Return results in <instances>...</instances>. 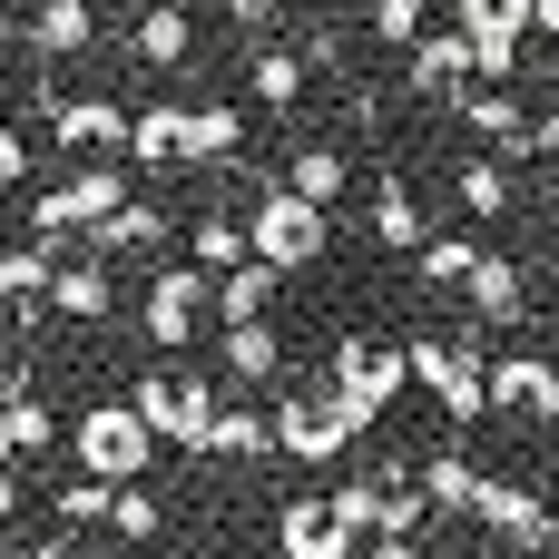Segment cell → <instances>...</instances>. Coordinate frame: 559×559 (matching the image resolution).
<instances>
[{
    "instance_id": "obj_18",
    "label": "cell",
    "mask_w": 559,
    "mask_h": 559,
    "mask_svg": "<svg viewBox=\"0 0 559 559\" xmlns=\"http://www.w3.org/2000/svg\"><path fill=\"white\" fill-rule=\"evenodd\" d=\"M285 187H295L305 206H324V216H334V197L354 187V167H344V147H324V138H305V147L285 157Z\"/></svg>"
},
{
    "instance_id": "obj_36",
    "label": "cell",
    "mask_w": 559,
    "mask_h": 559,
    "mask_svg": "<svg viewBox=\"0 0 559 559\" xmlns=\"http://www.w3.org/2000/svg\"><path fill=\"white\" fill-rule=\"evenodd\" d=\"M108 531H118L128 550H138V540H157V531H167V511H157V491H147V481H128V491H118V511H108Z\"/></svg>"
},
{
    "instance_id": "obj_43",
    "label": "cell",
    "mask_w": 559,
    "mask_h": 559,
    "mask_svg": "<svg viewBox=\"0 0 559 559\" xmlns=\"http://www.w3.org/2000/svg\"><path fill=\"white\" fill-rule=\"evenodd\" d=\"M10 462H20V452H10V413H0V472H10Z\"/></svg>"
},
{
    "instance_id": "obj_31",
    "label": "cell",
    "mask_w": 559,
    "mask_h": 559,
    "mask_svg": "<svg viewBox=\"0 0 559 559\" xmlns=\"http://www.w3.org/2000/svg\"><path fill=\"white\" fill-rule=\"evenodd\" d=\"M324 511H334V531H344V540H373V531H383V481H373V472H354V481H334V501H324Z\"/></svg>"
},
{
    "instance_id": "obj_32",
    "label": "cell",
    "mask_w": 559,
    "mask_h": 559,
    "mask_svg": "<svg viewBox=\"0 0 559 559\" xmlns=\"http://www.w3.org/2000/svg\"><path fill=\"white\" fill-rule=\"evenodd\" d=\"M462 39H531V0H452Z\"/></svg>"
},
{
    "instance_id": "obj_40",
    "label": "cell",
    "mask_w": 559,
    "mask_h": 559,
    "mask_svg": "<svg viewBox=\"0 0 559 559\" xmlns=\"http://www.w3.org/2000/svg\"><path fill=\"white\" fill-rule=\"evenodd\" d=\"M364 559H423L413 540H364Z\"/></svg>"
},
{
    "instance_id": "obj_20",
    "label": "cell",
    "mask_w": 559,
    "mask_h": 559,
    "mask_svg": "<svg viewBox=\"0 0 559 559\" xmlns=\"http://www.w3.org/2000/svg\"><path fill=\"white\" fill-rule=\"evenodd\" d=\"M373 246H393V255H423L432 246V226H423V206H413L403 177H373Z\"/></svg>"
},
{
    "instance_id": "obj_2",
    "label": "cell",
    "mask_w": 559,
    "mask_h": 559,
    "mask_svg": "<svg viewBox=\"0 0 559 559\" xmlns=\"http://www.w3.org/2000/svg\"><path fill=\"white\" fill-rule=\"evenodd\" d=\"M246 246H255V265L295 275V265H314V255L334 246V216H324V206H305L285 177H265V187H255V206H246Z\"/></svg>"
},
{
    "instance_id": "obj_23",
    "label": "cell",
    "mask_w": 559,
    "mask_h": 559,
    "mask_svg": "<svg viewBox=\"0 0 559 559\" xmlns=\"http://www.w3.org/2000/svg\"><path fill=\"white\" fill-rule=\"evenodd\" d=\"M108 305H118V295H108V265H98V255L59 265V285H49V314H59V324H98Z\"/></svg>"
},
{
    "instance_id": "obj_47",
    "label": "cell",
    "mask_w": 559,
    "mask_h": 559,
    "mask_svg": "<svg viewBox=\"0 0 559 559\" xmlns=\"http://www.w3.org/2000/svg\"><path fill=\"white\" fill-rule=\"evenodd\" d=\"M550 59H559V39H550Z\"/></svg>"
},
{
    "instance_id": "obj_4",
    "label": "cell",
    "mask_w": 559,
    "mask_h": 559,
    "mask_svg": "<svg viewBox=\"0 0 559 559\" xmlns=\"http://www.w3.org/2000/svg\"><path fill=\"white\" fill-rule=\"evenodd\" d=\"M403 383H413V354H403V344H373V334H344V344H334V383H324V393L344 403L354 432H373Z\"/></svg>"
},
{
    "instance_id": "obj_30",
    "label": "cell",
    "mask_w": 559,
    "mask_h": 559,
    "mask_svg": "<svg viewBox=\"0 0 559 559\" xmlns=\"http://www.w3.org/2000/svg\"><path fill=\"white\" fill-rule=\"evenodd\" d=\"M481 462H462V452H442V462H423V501L432 511H481Z\"/></svg>"
},
{
    "instance_id": "obj_27",
    "label": "cell",
    "mask_w": 559,
    "mask_h": 559,
    "mask_svg": "<svg viewBox=\"0 0 559 559\" xmlns=\"http://www.w3.org/2000/svg\"><path fill=\"white\" fill-rule=\"evenodd\" d=\"M216 373H226V383H265V373H285V334H275V324H236L226 354H216Z\"/></svg>"
},
{
    "instance_id": "obj_13",
    "label": "cell",
    "mask_w": 559,
    "mask_h": 559,
    "mask_svg": "<svg viewBox=\"0 0 559 559\" xmlns=\"http://www.w3.org/2000/svg\"><path fill=\"white\" fill-rule=\"evenodd\" d=\"M462 305H472V324H521V314H531V275H521L511 255H491V246H481V265H472V285H462Z\"/></svg>"
},
{
    "instance_id": "obj_15",
    "label": "cell",
    "mask_w": 559,
    "mask_h": 559,
    "mask_svg": "<svg viewBox=\"0 0 559 559\" xmlns=\"http://www.w3.org/2000/svg\"><path fill=\"white\" fill-rule=\"evenodd\" d=\"M187 157L236 167V157H246V108H236V98H187Z\"/></svg>"
},
{
    "instance_id": "obj_24",
    "label": "cell",
    "mask_w": 559,
    "mask_h": 559,
    "mask_svg": "<svg viewBox=\"0 0 559 559\" xmlns=\"http://www.w3.org/2000/svg\"><path fill=\"white\" fill-rule=\"evenodd\" d=\"M49 285H59V255L49 246H0V305L49 314Z\"/></svg>"
},
{
    "instance_id": "obj_12",
    "label": "cell",
    "mask_w": 559,
    "mask_h": 559,
    "mask_svg": "<svg viewBox=\"0 0 559 559\" xmlns=\"http://www.w3.org/2000/svg\"><path fill=\"white\" fill-rule=\"evenodd\" d=\"M403 79H413L423 98H452V108H462V98H472V79H481V59H472V39H462V29H432V39L403 59Z\"/></svg>"
},
{
    "instance_id": "obj_21",
    "label": "cell",
    "mask_w": 559,
    "mask_h": 559,
    "mask_svg": "<svg viewBox=\"0 0 559 559\" xmlns=\"http://www.w3.org/2000/svg\"><path fill=\"white\" fill-rule=\"evenodd\" d=\"M187 265L216 285V275H236V265H255V246H246V216H197L187 226Z\"/></svg>"
},
{
    "instance_id": "obj_6",
    "label": "cell",
    "mask_w": 559,
    "mask_h": 559,
    "mask_svg": "<svg viewBox=\"0 0 559 559\" xmlns=\"http://www.w3.org/2000/svg\"><path fill=\"white\" fill-rule=\"evenodd\" d=\"M501 550H550L559 540V511H550V491H531V481H511V472H491L481 481V511H472Z\"/></svg>"
},
{
    "instance_id": "obj_48",
    "label": "cell",
    "mask_w": 559,
    "mask_h": 559,
    "mask_svg": "<svg viewBox=\"0 0 559 559\" xmlns=\"http://www.w3.org/2000/svg\"><path fill=\"white\" fill-rule=\"evenodd\" d=\"M0 10H10V0H0Z\"/></svg>"
},
{
    "instance_id": "obj_17",
    "label": "cell",
    "mask_w": 559,
    "mask_h": 559,
    "mask_svg": "<svg viewBox=\"0 0 559 559\" xmlns=\"http://www.w3.org/2000/svg\"><path fill=\"white\" fill-rule=\"evenodd\" d=\"M88 39H98V0H29V49L79 59Z\"/></svg>"
},
{
    "instance_id": "obj_38",
    "label": "cell",
    "mask_w": 559,
    "mask_h": 559,
    "mask_svg": "<svg viewBox=\"0 0 559 559\" xmlns=\"http://www.w3.org/2000/svg\"><path fill=\"white\" fill-rule=\"evenodd\" d=\"M216 10H226L236 29H275V0H216Z\"/></svg>"
},
{
    "instance_id": "obj_44",
    "label": "cell",
    "mask_w": 559,
    "mask_h": 559,
    "mask_svg": "<svg viewBox=\"0 0 559 559\" xmlns=\"http://www.w3.org/2000/svg\"><path fill=\"white\" fill-rule=\"evenodd\" d=\"M39 559H79V550H69V540H49V550H39Z\"/></svg>"
},
{
    "instance_id": "obj_45",
    "label": "cell",
    "mask_w": 559,
    "mask_h": 559,
    "mask_svg": "<svg viewBox=\"0 0 559 559\" xmlns=\"http://www.w3.org/2000/svg\"><path fill=\"white\" fill-rule=\"evenodd\" d=\"M550 511H559V481H550Z\"/></svg>"
},
{
    "instance_id": "obj_39",
    "label": "cell",
    "mask_w": 559,
    "mask_h": 559,
    "mask_svg": "<svg viewBox=\"0 0 559 559\" xmlns=\"http://www.w3.org/2000/svg\"><path fill=\"white\" fill-rule=\"evenodd\" d=\"M531 147H540V157H559V118H531ZM531 147H521V157H531Z\"/></svg>"
},
{
    "instance_id": "obj_14",
    "label": "cell",
    "mask_w": 559,
    "mask_h": 559,
    "mask_svg": "<svg viewBox=\"0 0 559 559\" xmlns=\"http://www.w3.org/2000/svg\"><path fill=\"white\" fill-rule=\"evenodd\" d=\"M59 206H69V226H79V236H98V226L128 206V167H118V157H98V167L59 177Z\"/></svg>"
},
{
    "instance_id": "obj_46",
    "label": "cell",
    "mask_w": 559,
    "mask_h": 559,
    "mask_svg": "<svg viewBox=\"0 0 559 559\" xmlns=\"http://www.w3.org/2000/svg\"><path fill=\"white\" fill-rule=\"evenodd\" d=\"M0 324H10V305H0Z\"/></svg>"
},
{
    "instance_id": "obj_42",
    "label": "cell",
    "mask_w": 559,
    "mask_h": 559,
    "mask_svg": "<svg viewBox=\"0 0 559 559\" xmlns=\"http://www.w3.org/2000/svg\"><path fill=\"white\" fill-rule=\"evenodd\" d=\"M531 29H550V39H559V0H531Z\"/></svg>"
},
{
    "instance_id": "obj_35",
    "label": "cell",
    "mask_w": 559,
    "mask_h": 559,
    "mask_svg": "<svg viewBox=\"0 0 559 559\" xmlns=\"http://www.w3.org/2000/svg\"><path fill=\"white\" fill-rule=\"evenodd\" d=\"M373 39L413 59V49L432 39V0H373Z\"/></svg>"
},
{
    "instance_id": "obj_8",
    "label": "cell",
    "mask_w": 559,
    "mask_h": 559,
    "mask_svg": "<svg viewBox=\"0 0 559 559\" xmlns=\"http://www.w3.org/2000/svg\"><path fill=\"white\" fill-rule=\"evenodd\" d=\"M128 59L157 69V79H177L197 59V0H138L128 10Z\"/></svg>"
},
{
    "instance_id": "obj_33",
    "label": "cell",
    "mask_w": 559,
    "mask_h": 559,
    "mask_svg": "<svg viewBox=\"0 0 559 559\" xmlns=\"http://www.w3.org/2000/svg\"><path fill=\"white\" fill-rule=\"evenodd\" d=\"M472 265H481V246H472L462 226H452V236H432V246L413 255V275H423V285H472Z\"/></svg>"
},
{
    "instance_id": "obj_28",
    "label": "cell",
    "mask_w": 559,
    "mask_h": 559,
    "mask_svg": "<svg viewBox=\"0 0 559 559\" xmlns=\"http://www.w3.org/2000/svg\"><path fill=\"white\" fill-rule=\"evenodd\" d=\"M246 88H255L265 108H295V98H305V49H285V39H265V49L246 59Z\"/></svg>"
},
{
    "instance_id": "obj_25",
    "label": "cell",
    "mask_w": 559,
    "mask_h": 559,
    "mask_svg": "<svg viewBox=\"0 0 559 559\" xmlns=\"http://www.w3.org/2000/svg\"><path fill=\"white\" fill-rule=\"evenodd\" d=\"M88 246H98V255H157V246H167V206L128 197V206H118V216H108V226H98Z\"/></svg>"
},
{
    "instance_id": "obj_1",
    "label": "cell",
    "mask_w": 559,
    "mask_h": 559,
    "mask_svg": "<svg viewBox=\"0 0 559 559\" xmlns=\"http://www.w3.org/2000/svg\"><path fill=\"white\" fill-rule=\"evenodd\" d=\"M138 423L157 432V442H177V452H206V432H216V413H226V383L216 373H187V364H157V373H138Z\"/></svg>"
},
{
    "instance_id": "obj_10",
    "label": "cell",
    "mask_w": 559,
    "mask_h": 559,
    "mask_svg": "<svg viewBox=\"0 0 559 559\" xmlns=\"http://www.w3.org/2000/svg\"><path fill=\"white\" fill-rule=\"evenodd\" d=\"M265 423H275V452H295V462H334V452L354 442V423H344L334 393H285Z\"/></svg>"
},
{
    "instance_id": "obj_29",
    "label": "cell",
    "mask_w": 559,
    "mask_h": 559,
    "mask_svg": "<svg viewBox=\"0 0 559 559\" xmlns=\"http://www.w3.org/2000/svg\"><path fill=\"white\" fill-rule=\"evenodd\" d=\"M265 452H275V423L246 413V403H226L216 432H206V462H265Z\"/></svg>"
},
{
    "instance_id": "obj_34",
    "label": "cell",
    "mask_w": 559,
    "mask_h": 559,
    "mask_svg": "<svg viewBox=\"0 0 559 559\" xmlns=\"http://www.w3.org/2000/svg\"><path fill=\"white\" fill-rule=\"evenodd\" d=\"M49 511H59V531H108V511H118V491L79 472V481H59V501H49Z\"/></svg>"
},
{
    "instance_id": "obj_41",
    "label": "cell",
    "mask_w": 559,
    "mask_h": 559,
    "mask_svg": "<svg viewBox=\"0 0 559 559\" xmlns=\"http://www.w3.org/2000/svg\"><path fill=\"white\" fill-rule=\"evenodd\" d=\"M10 511H20V472H0V531H10Z\"/></svg>"
},
{
    "instance_id": "obj_19",
    "label": "cell",
    "mask_w": 559,
    "mask_h": 559,
    "mask_svg": "<svg viewBox=\"0 0 559 559\" xmlns=\"http://www.w3.org/2000/svg\"><path fill=\"white\" fill-rule=\"evenodd\" d=\"M452 197H462V216H481V226H491V216H511V206H521V177H511L501 157H462V167H452Z\"/></svg>"
},
{
    "instance_id": "obj_11",
    "label": "cell",
    "mask_w": 559,
    "mask_h": 559,
    "mask_svg": "<svg viewBox=\"0 0 559 559\" xmlns=\"http://www.w3.org/2000/svg\"><path fill=\"white\" fill-rule=\"evenodd\" d=\"M491 413H511V423H550V432H559V364H550V354H531V344L501 354V364H491Z\"/></svg>"
},
{
    "instance_id": "obj_16",
    "label": "cell",
    "mask_w": 559,
    "mask_h": 559,
    "mask_svg": "<svg viewBox=\"0 0 559 559\" xmlns=\"http://www.w3.org/2000/svg\"><path fill=\"white\" fill-rule=\"evenodd\" d=\"M128 157L138 167H187V98H147L128 118Z\"/></svg>"
},
{
    "instance_id": "obj_37",
    "label": "cell",
    "mask_w": 559,
    "mask_h": 559,
    "mask_svg": "<svg viewBox=\"0 0 559 559\" xmlns=\"http://www.w3.org/2000/svg\"><path fill=\"white\" fill-rule=\"evenodd\" d=\"M20 177H29V138H20V128H0V187H20Z\"/></svg>"
},
{
    "instance_id": "obj_5",
    "label": "cell",
    "mask_w": 559,
    "mask_h": 559,
    "mask_svg": "<svg viewBox=\"0 0 559 559\" xmlns=\"http://www.w3.org/2000/svg\"><path fill=\"white\" fill-rule=\"evenodd\" d=\"M403 354H413V383L452 413V432L491 413V364H481V344H472V334H452V344H442V334H413Z\"/></svg>"
},
{
    "instance_id": "obj_26",
    "label": "cell",
    "mask_w": 559,
    "mask_h": 559,
    "mask_svg": "<svg viewBox=\"0 0 559 559\" xmlns=\"http://www.w3.org/2000/svg\"><path fill=\"white\" fill-rule=\"evenodd\" d=\"M275 265H236V275H216V324L236 334V324H265V305H275Z\"/></svg>"
},
{
    "instance_id": "obj_3",
    "label": "cell",
    "mask_w": 559,
    "mask_h": 559,
    "mask_svg": "<svg viewBox=\"0 0 559 559\" xmlns=\"http://www.w3.org/2000/svg\"><path fill=\"white\" fill-rule=\"evenodd\" d=\"M69 462L88 472V481H108V491H128L147 462H157V432L138 423V403L118 393V403H88L79 423H69Z\"/></svg>"
},
{
    "instance_id": "obj_7",
    "label": "cell",
    "mask_w": 559,
    "mask_h": 559,
    "mask_svg": "<svg viewBox=\"0 0 559 559\" xmlns=\"http://www.w3.org/2000/svg\"><path fill=\"white\" fill-rule=\"evenodd\" d=\"M206 305H216V285H206L197 265H167V275H147V295H138V334H147L157 354H177Z\"/></svg>"
},
{
    "instance_id": "obj_22",
    "label": "cell",
    "mask_w": 559,
    "mask_h": 559,
    "mask_svg": "<svg viewBox=\"0 0 559 559\" xmlns=\"http://www.w3.org/2000/svg\"><path fill=\"white\" fill-rule=\"evenodd\" d=\"M452 118H462V128H472V138H501V147H511V157H521V147H531V108H521V98H511V88H472V98H462V108H452Z\"/></svg>"
},
{
    "instance_id": "obj_9",
    "label": "cell",
    "mask_w": 559,
    "mask_h": 559,
    "mask_svg": "<svg viewBox=\"0 0 559 559\" xmlns=\"http://www.w3.org/2000/svg\"><path fill=\"white\" fill-rule=\"evenodd\" d=\"M39 118H49L59 147H88V167H98V157H128V118H138V108H118V98H59V88H49Z\"/></svg>"
}]
</instances>
